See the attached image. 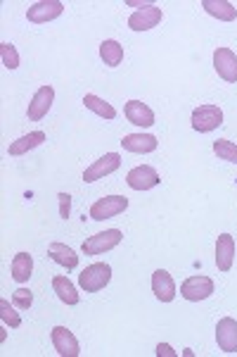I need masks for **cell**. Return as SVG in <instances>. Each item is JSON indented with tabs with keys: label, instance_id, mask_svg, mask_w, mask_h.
Returning a JSON list of instances; mask_svg holds the SVG:
<instances>
[{
	"label": "cell",
	"instance_id": "cell-28",
	"mask_svg": "<svg viewBox=\"0 0 237 357\" xmlns=\"http://www.w3.org/2000/svg\"><path fill=\"white\" fill-rule=\"evenodd\" d=\"M13 303L17 305L19 310H28L33 305V293L28 289H17L13 293Z\"/></svg>",
	"mask_w": 237,
	"mask_h": 357
},
{
	"label": "cell",
	"instance_id": "cell-13",
	"mask_svg": "<svg viewBox=\"0 0 237 357\" xmlns=\"http://www.w3.org/2000/svg\"><path fill=\"white\" fill-rule=\"evenodd\" d=\"M216 343L223 353H237V321L233 317H223L216 324Z\"/></svg>",
	"mask_w": 237,
	"mask_h": 357
},
{
	"label": "cell",
	"instance_id": "cell-6",
	"mask_svg": "<svg viewBox=\"0 0 237 357\" xmlns=\"http://www.w3.org/2000/svg\"><path fill=\"white\" fill-rule=\"evenodd\" d=\"M159 181H161L159 172L149 165H138L126 174V183H129L133 191H149V188L159 186Z\"/></svg>",
	"mask_w": 237,
	"mask_h": 357
},
{
	"label": "cell",
	"instance_id": "cell-27",
	"mask_svg": "<svg viewBox=\"0 0 237 357\" xmlns=\"http://www.w3.org/2000/svg\"><path fill=\"white\" fill-rule=\"evenodd\" d=\"M0 317H3V321L10 326V329H17V326H22V317L15 312L13 305H10L8 301H0Z\"/></svg>",
	"mask_w": 237,
	"mask_h": 357
},
{
	"label": "cell",
	"instance_id": "cell-4",
	"mask_svg": "<svg viewBox=\"0 0 237 357\" xmlns=\"http://www.w3.org/2000/svg\"><path fill=\"white\" fill-rule=\"evenodd\" d=\"M193 129L199 134H209L223 124V110L218 105H199L193 110Z\"/></svg>",
	"mask_w": 237,
	"mask_h": 357
},
{
	"label": "cell",
	"instance_id": "cell-21",
	"mask_svg": "<svg viewBox=\"0 0 237 357\" xmlns=\"http://www.w3.org/2000/svg\"><path fill=\"white\" fill-rule=\"evenodd\" d=\"M10 272H13V279L17 284H26L33 272V257L28 252H17L13 257V264H10Z\"/></svg>",
	"mask_w": 237,
	"mask_h": 357
},
{
	"label": "cell",
	"instance_id": "cell-19",
	"mask_svg": "<svg viewBox=\"0 0 237 357\" xmlns=\"http://www.w3.org/2000/svg\"><path fill=\"white\" fill-rule=\"evenodd\" d=\"M43 141H45L43 131H31V134H26V136H22L10 143L8 153L13 155V158H19V155H26L28 151H33V148L43 146Z\"/></svg>",
	"mask_w": 237,
	"mask_h": 357
},
{
	"label": "cell",
	"instance_id": "cell-23",
	"mask_svg": "<svg viewBox=\"0 0 237 357\" xmlns=\"http://www.w3.org/2000/svg\"><path fill=\"white\" fill-rule=\"evenodd\" d=\"M100 57L107 67H119L124 62V45L114 38H107V41L100 43Z\"/></svg>",
	"mask_w": 237,
	"mask_h": 357
},
{
	"label": "cell",
	"instance_id": "cell-14",
	"mask_svg": "<svg viewBox=\"0 0 237 357\" xmlns=\"http://www.w3.org/2000/svg\"><path fill=\"white\" fill-rule=\"evenodd\" d=\"M121 146H124V151L129 153H138V155H147V153H154L159 146L157 136L152 134H129L121 138Z\"/></svg>",
	"mask_w": 237,
	"mask_h": 357
},
{
	"label": "cell",
	"instance_id": "cell-29",
	"mask_svg": "<svg viewBox=\"0 0 237 357\" xmlns=\"http://www.w3.org/2000/svg\"><path fill=\"white\" fill-rule=\"evenodd\" d=\"M57 198H60V217L62 220H69V212H72V195L62 191Z\"/></svg>",
	"mask_w": 237,
	"mask_h": 357
},
{
	"label": "cell",
	"instance_id": "cell-10",
	"mask_svg": "<svg viewBox=\"0 0 237 357\" xmlns=\"http://www.w3.org/2000/svg\"><path fill=\"white\" fill-rule=\"evenodd\" d=\"M213 67L218 77L228 84H237V55L230 48H216L213 50Z\"/></svg>",
	"mask_w": 237,
	"mask_h": 357
},
{
	"label": "cell",
	"instance_id": "cell-3",
	"mask_svg": "<svg viewBox=\"0 0 237 357\" xmlns=\"http://www.w3.org/2000/svg\"><path fill=\"white\" fill-rule=\"evenodd\" d=\"M121 238H124V234L119 231V229H107V231H100L95 236H90V238L83 241V245H81V250L85 252V255H105V252L114 250Z\"/></svg>",
	"mask_w": 237,
	"mask_h": 357
},
{
	"label": "cell",
	"instance_id": "cell-2",
	"mask_svg": "<svg viewBox=\"0 0 237 357\" xmlns=\"http://www.w3.org/2000/svg\"><path fill=\"white\" fill-rule=\"evenodd\" d=\"M126 207H129V198H124V195H105V198L95 200L90 205V220H112V217H119L121 212H126Z\"/></svg>",
	"mask_w": 237,
	"mask_h": 357
},
{
	"label": "cell",
	"instance_id": "cell-15",
	"mask_svg": "<svg viewBox=\"0 0 237 357\" xmlns=\"http://www.w3.org/2000/svg\"><path fill=\"white\" fill-rule=\"evenodd\" d=\"M235 262V238L230 234H221L216 241V267L221 272H230Z\"/></svg>",
	"mask_w": 237,
	"mask_h": 357
},
{
	"label": "cell",
	"instance_id": "cell-8",
	"mask_svg": "<svg viewBox=\"0 0 237 357\" xmlns=\"http://www.w3.org/2000/svg\"><path fill=\"white\" fill-rule=\"evenodd\" d=\"M119 167H121V155L119 153H107V155H102L100 160H95L90 167H85L83 181L92 183V181H97V178H105L109 174H114Z\"/></svg>",
	"mask_w": 237,
	"mask_h": 357
},
{
	"label": "cell",
	"instance_id": "cell-11",
	"mask_svg": "<svg viewBox=\"0 0 237 357\" xmlns=\"http://www.w3.org/2000/svg\"><path fill=\"white\" fill-rule=\"evenodd\" d=\"M164 20V13L157 5H149V8H142L138 13H133L129 17V26L133 31H149V29L159 26V22Z\"/></svg>",
	"mask_w": 237,
	"mask_h": 357
},
{
	"label": "cell",
	"instance_id": "cell-17",
	"mask_svg": "<svg viewBox=\"0 0 237 357\" xmlns=\"http://www.w3.org/2000/svg\"><path fill=\"white\" fill-rule=\"evenodd\" d=\"M124 112H126V119H129L131 124L142 126V129H147V126L154 124L152 107H147L145 102H140V100H129L124 107Z\"/></svg>",
	"mask_w": 237,
	"mask_h": 357
},
{
	"label": "cell",
	"instance_id": "cell-5",
	"mask_svg": "<svg viewBox=\"0 0 237 357\" xmlns=\"http://www.w3.org/2000/svg\"><path fill=\"white\" fill-rule=\"evenodd\" d=\"M213 293V281L209 276H190V279H185L181 284V296L185 301L190 303H199V301H206V298H211Z\"/></svg>",
	"mask_w": 237,
	"mask_h": 357
},
{
	"label": "cell",
	"instance_id": "cell-9",
	"mask_svg": "<svg viewBox=\"0 0 237 357\" xmlns=\"http://www.w3.org/2000/svg\"><path fill=\"white\" fill-rule=\"evenodd\" d=\"M53 102H55V89L53 86H40L36 93H33L31 102H28L26 117L31 119V122H40V119L50 112Z\"/></svg>",
	"mask_w": 237,
	"mask_h": 357
},
{
	"label": "cell",
	"instance_id": "cell-26",
	"mask_svg": "<svg viewBox=\"0 0 237 357\" xmlns=\"http://www.w3.org/2000/svg\"><path fill=\"white\" fill-rule=\"evenodd\" d=\"M0 60L8 69H17L19 67V53L13 43H0Z\"/></svg>",
	"mask_w": 237,
	"mask_h": 357
},
{
	"label": "cell",
	"instance_id": "cell-24",
	"mask_svg": "<svg viewBox=\"0 0 237 357\" xmlns=\"http://www.w3.org/2000/svg\"><path fill=\"white\" fill-rule=\"evenodd\" d=\"M83 105L102 119H117V110H114V105H109L107 100H102V98L95 96V93H85Z\"/></svg>",
	"mask_w": 237,
	"mask_h": 357
},
{
	"label": "cell",
	"instance_id": "cell-7",
	"mask_svg": "<svg viewBox=\"0 0 237 357\" xmlns=\"http://www.w3.org/2000/svg\"><path fill=\"white\" fill-rule=\"evenodd\" d=\"M62 13H65V3L62 0H40V3L31 5L26 10V20L33 22V24H48V22L57 20Z\"/></svg>",
	"mask_w": 237,
	"mask_h": 357
},
{
	"label": "cell",
	"instance_id": "cell-16",
	"mask_svg": "<svg viewBox=\"0 0 237 357\" xmlns=\"http://www.w3.org/2000/svg\"><path fill=\"white\" fill-rule=\"evenodd\" d=\"M152 293L161 303H171L176 298V281L166 269H157L152 274Z\"/></svg>",
	"mask_w": 237,
	"mask_h": 357
},
{
	"label": "cell",
	"instance_id": "cell-12",
	"mask_svg": "<svg viewBox=\"0 0 237 357\" xmlns=\"http://www.w3.org/2000/svg\"><path fill=\"white\" fill-rule=\"evenodd\" d=\"M50 338H53L55 350L62 357H79L81 355V345L76 341V336H74L67 326H55L53 333H50Z\"/></svg>",
	"mask_w": 237,
	"mask_h": 357
},
{
	"label": "cell",
	"instance_id": "cell-20",
	"mask_svg": "<svg viewBox=\"0 0 237 357\" xmlns=\"http://www.w3.org/2000/svg\"><path fill=\"white\" fill-rule=\"evenodd\" d=\"M202 8L221 22H235L237 20V8L233 3H228V0H202Z\"/></svg>",
	"mask_w": 237,
	"mask_h": 357
},
{
	"label": "cell",
	"instance_id": "cell-18",
	"mask_svg": "<svg viewBox=\"0 0 237 357\" xmlns=\"http://www.w3.org/2000/svg\"><path fill=\"white\" fill-rule=\"evenodd\" d=\"M48 255L53 257V262H57L65 269L79 267V255L74 252V248H69L67 243H60V241H53V243L48 245Z\"/></svg>",
	"mask_w": 237,
	"mask_h": 357
},
{
	"label": "cell",
	"instance_id": "cell-1",
	"mask_svg": "<svg viewBox=\"0 0 237 357\" xmlns=\"http://www.w3.org/2000/svg\"><path fill=\"white\" fill-rule=\"evenodd\" d=\"M112 281V267L107 262H95L79 274V284L85 293H97Z\"/></svg>",
	"mask_w": 237,
	"mask_h": 357
},
{
	"label": "cell",
	"instance_id": "cell-25",
	"mask_svg": "<svg viewBox=\"0 0 237 357\" xmlns=\"http://www.w3.org/2000/svg\"><path fill=\"white\" fill-rule=\"evenodd\" d=\"M213 153L218 155V160H225V162H233L237 165V146L228 138H218L213 141Z\"/></svg>",
	"mask_w": 237,
	"mask_h": 357
},
{
	"label": "cell",
	"instance_id": "cell-30",
	"mask_svg": "<svg viewBox=\"0 0 237 357\" xmlns=\"http://www.w3.org/2000/svg\"><path fill=\"white\" fill-rule=\"evenodd\" d=\"M157 355H159V357H178V353L171 348L169 343H159V345H157Z\"/></svg>",
	"mask_w": 237,
	"mask_h": 357
},
{
	"label": "cell",
	"instance_id": "cell-22",
	"mask_svg": "<svg viewBox=\"0 0 237 357\" xmlns=\"http://www.w3.org/2000/svg\"><path fill=\"white\" fill-rule=\"evenodd\" d=\"M53 289L57 293V298H60L65 305H79L81 296L76 291V286L72 284V281L67 279V276H55L53 279Z\"/></svg>",
	"mask_w": 237,
	"mask_h": 357
}]
</instances>
